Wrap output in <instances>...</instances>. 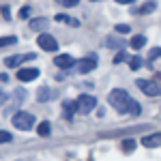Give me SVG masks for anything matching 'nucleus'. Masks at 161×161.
Instances as JSON below:
<instances>
[{"instance_id": "nucleus-1", "label": "nucleus", "mask_w": 161, "mask_h": 161, "mask_svg": "<svg viewBox=\"0 0 161 161\" xmlns=\"http://www.w3.org/2000/svg\"><path fill=\"white\" fill-rule=\"evenodd\" d=\"M108 103H110L118 114H127V116H137V114L142 112L140 103H137L127 90H123V88H114V90H110Z\"/></svg>"}, {"instance_id": "nucleus-2", "label": "nucleus", "mask_w": 161, "mask_h": 161, "mask_svg": "<svg viewBox=\"0 0 161 161\" xmlns=\"http://www.w3.org/2000/svg\"><path fill=\"white\" fill-rule=\"evenodd\" d=\"M11 123L15 129H22V131H28V129H32V125H35V116L32 114H28V112H15L11 118Z\"/></svg>"}, {"instance_id": "nucleus-3", "label": "nucleus", "mask_w": 161, "mask_h": 161, "mask_svg": "<svg viewBox=\"0 0 161 161\" xmlns=\"http://www.w3.org/2000/svg\"><path fill=\"white\" fill-rule=\"evenodd\" d=\"M136 86L140 88L142 92H146L148 97H159L161 95L159 80H136Z\"/></svg>"}, {"instance_id": "nucleus-4", "label": "nucleus", "mask_w": 161, "mask_h": 161, "mask_svg": "<svg viewBox=\"0 0 161 161\" xmlns=\"http://www.w3.org/2000/svg\"><path fill=\"white\" fill-rule=\"evenodd\" d=\"M95 108H97V99L90 97V95H82L80 99L75 101V110L80 112V114H90Z\"/></svg>"}, {"instance_id": "nucleus-5", "label": "nucleus", "mask_w": 161, "mask_h": 161, "mask_svg": "<svg viewBox=\"0 0 161 161\" xmlns=\"http://www.w3.org/2000/svg\"><path fill=\"white\" fill-rule=\"evenodd\" d=\"M37 45H39V47H41L43 52H56V50H58V41L52 37V35H47V32L39 35Z\"/></svg>"}, {"instance_id": "nucleus-6", "label": "nucleus", "mask_w": 161, "mask_h": 161, "mask_svg": "<svg viewBox=\"0 0 161 161\" xmlns=\"http://www.w3.org/2000/svg\"><path fill=\"white\" fill-rule=\"evenodd\" d=\"M26 60H35V54H15V56H9V58H4V64L9 69H17Z\"/></svg>"}, {"instance_id": "nucleus-7", "label": "nucleus", "mask_w": 161, "mask_h": 161, "mask_svg": "<svg viewBox=\"0 0 161 161\" xmlns=\"http://www.w3.org/2000/svg\"><path fill=\"white\" fill-rule=\"evenodd\" d=\"M95 67H97V58H95V56H90V58H82V60H77V64H75L77 73H90Z\"/></svg>"}, {"instance_id": "nucleus-8", "label": "nucleus", "mask_w": 161, "mask_h": 161, "mask_svg": "<svg viewBox=\"0 0 161 161\" xmlns=\"http://www.w3.org/2000/svg\"><path fill=\"white\" fill-rule=\"evenodd\" d=\"M39 77V69L35 67H22V69H17V80H22V82H32V80H37Z\"/></svg>"}, {"instance_id": "nucleus-9", "label": "nucleus", "mask_w": 161, "mask_h": 161, "mask_svg": "<svg viewBox=\"0 0 161 161\" xmlns=\"http://www.w3.org/2000/svg\"><path fill=\"white\" fill-rule=\"evenodd\" d=\"M142 146H146V148H159V146H161V133L144 136V137H142Z\"/></svg>"}, {"instance_id": "nucleus-10", "label": "nucleus", "mask_w": 161, "mask_h": 161, "mask_svg": "<svg viewBox=\"0 0 161 161\" xmlns=\"http://www.w3.org/2000/svg\"><path fill=\"white\" fill-rule=\"evenodd\" d=\"M56 67H58V69H71V67H73V56H69V54H58V56H56Z\"/></svg>"}, {"instance_id": "nucleus-11", "label": "nucleus", "mask_w": 161, "mask_h": 161, "mask_svg": "<svg viewBox=\"0 0 161 161\" xmlns=\"http://www.w3.org/2000/svg\"><path fill=\"white\" fill-rule=\"evenodd\" d=\"M50 24V19L47 17H35V19H30V30H35V32H43L45 28Z\"/></svg>"}, {"instance_id": "nucleus-12", "label": "nucleus", "mask_w": 161, "mask_h": 161, "mask_svg": "<svg viewBox=\"0 0 161 161\" xmlns=\"http://www.w3.org/2000/svg\"><path fill=\"white\" fill-rule=\"evenodd\" d=\"M157 9V4L153 2V0H148V2H144L142 7H137V9H133L131 13H136V15H148V13H153Z\"/></svg>"}, {"instance_id": "nucleus-13", "label": "nucleus", "mask_w": 161, "mask_h": 161, "mask_svg": "<svg viewBox=\"0 0 161 161\" xmlns=\"http://www.w3.org/2000/svg\"><path fill=\"white\" fill-rule=\"evenodd\" d=\"M129 45H131L133 50H142V47L146 45V37H144V35H136V37H131Z\"/></svg>"}, {"instance_id": "nucleus-14", "label": "nucleus", "mask_w": 161, "mask_h": 161, "mask_svg": "<svg viewBox=\"0 0 161 161\" xmlns=\"http://www.w3.org/2000/svg\"><path fill=\"white\" fill-rule=\"evenodd\" d=\"M62 112H64V118L71 120V118H73V112H77V110H75V101H64Z\"/></svg>"}, {"instance_id": "nucleus-15", "label": "nucleus", "mask_w": 161, "mask_h": 161, "mask_svg": "<svg viewBox=\"0 0 161 161\" xmlns=\"http://www.w3.org/2000/svg\"><path fill=\"white\" fill-rule=\"evenodd\" d=\"M50 95H52V92H50V88H47V86H41V88L37 90V99H39V101H50V99H52Z\"/></svg>"}, {"instance_id": "nucleus-16", "label": "nucleus", "mask_w": 161, "mask_h": 161, "mask_svg": "<svg viewBox=\"0 0 161 161\" xmlns=\"http://www.w3.org/2000/svg\"><path fill=\"white\" fill-rule=\"evenodd\" d=\"M105 45H108V47H114V50H120L125 43H123V41H118L116 37H108V39H105Z\"/></svg>"}, {"instance_id": "nucleus-17", "label": "nucleus", "mask_w": 161, "mask_h": 161, "mask_svg": "<svg viewBox=\"0 0 161 161\" xmlns=\"http://www.w3.org/2000/svg\"><path fill=\"white\" fill-rule=\"evenodd\" d=\"M140 67H142V56H131L129 58V69L131 71H137Z\"/></svg>"}, {"instance_id": "nucleus-18", "label": "nucleus", "mask_w": 161, "mask_h": 161, "mask_svg": "<svg viewBox=\"0 0 161 161\" xmlns=\"http://www.w3.org/2000/svg\"><path fill=\"white\" fill-rule=\"evenodd\" d=\"M50 131H52L50 123H41V125H39V129H37V133L41 137H47V136H50Z\"/></svg>"}, {"instance_id": "nucleus-19", "label": "nucleus", "mask_w": 161, "mask_h": 161, "mask_svg": "<svg viewBox=\"0 0 161 161\" xmlns=\"http://www.w3.org/2000/svg\"><path fill=\"white\" fill-rule=\"evenodd\" d=\"M17 43V37H0V47H9V45H15Z\"/></svg>"}, {"instance_id": "nucleus-20", "label": "nucleus", "mask_w": 161, "mask_h": 161, "mask_svg": "<svg viewBox=\"0 0 161 161\" xmlns=\"http://www.w3.org/2000/svg\"><path fill=\"white\" fill-rule=\"evenodd\" d=\"M13 97H15V103H24L26 97H28V92H26V90H22V88H17V90L13 92Z\"/></svg>"}, {"instance_id": "nucleus-21", "label": "nucleus", "mask_w": 161, "mask_h": 161, "mask_svg": "<svg viewBox=\"0 0 161 161\" xmlns=\"http://www.w3.org/2000/svg\"><path fill=\"white\" fill-rule=\"evenodd\" d=\"M56 22H64V24H69V26H80V22H77V19L67 17V15H56Z\"/></svg>"}, {"instance_id": "nucleus-22", "label": "nucleus", "mask_w": 161, "mask_h": 161, "mask_svg": "<svg viewBox=\"0 0 161 161\" xmlns=\"http://www.w3.org/2000/svg\"><path fill=\"white\" fill-rule=\"evenodd\" d=\"M133 148H136V142L133 140H125L123 142V153H133Z\"/></svg>"}, {"instance_id": "nucleus-23", "label": "nucleus", "mask_w": 161, "mask_h": 161, "mask_svg": "<svg viewBox=\"0 0 161 161\" xmlns=\"http://www.w3.org/2000/svg\"><path fill=\"white\" fill-rule=\"evenodd\" d=\"M157 58H161V47H153L148 52V60H157Z\"/></svg>"}, {"instance_id": "nucleus-24", "label": "nucleus", "mask_w": 161, "mask_h": 161, "mask_svg": "<svg viewBox=\"0 0 161 161\" xmlns=\"http://www.w3.org/2000/svg\"><path fill=\"white\" fill-rule=\"evenodd\" d=\"M116 32H118V35H129V32H131V26L118 24V26H116Z\"/></svg>"}, {"instance_id": "nucleus-25", "label": "nucleus", "mask_w": 161, "mask_h": 161, "mask_svg": "<svg viewBox=\"0 0 161 161\" xmlns=\"http://www.w3.org/2000/svg\"><path fill=\"white\" fill-rule=\"evenodd\" d=\"M123 60H127V54H125V50H120L116 56H114V64H120Z\"/></svg>"}, {"instance_id": "nucleus-26", "label": "nucleus", "mask_w": 161, "mask_h": 161, "mask_svg": "<svg viewBox=\"0 0 161 161\" xmlns=\"http://www.w3.org/2000/svg\"><path fill=\"white\" fill-rule=\"evenodd\" d=\"M30 11H32V9H30V7H24V9H22V11L17 13V15H19V19H26V17H30Z\"/></svg>"}, {"instance_id": "nucleus-27", "label": "nucleus", "mask_w": 161, "mask_h": 161, "mask_svg": "<svg viewBox=\"0 0 161 161\" xmlns=\"http://www.w3.org/2000/svg\"><path fill=\"white\" fill-rule=\"evenodd\" d=\"M4 142H11V133L9 131H0V144H4Z\"/></svg>"}, {"instance_id": "nucleus-28", "label": "nucleus", "mask_w": 161, "mask_h": 161, "mask_svg": "<svg viewBox=\"0 0 161 161\" xmlns=\"http://www.w3.org/2000/svg\"><path fill=\"white\" fill-rule=\"evenodd\" d=\"M77 2H80V0H62V4H64V7H75Z\"/></svg>"}, {"instance_id": "nucleus-29", "label": "nucleus", "mask_w": 161, "mask_h": 161, "mask_svg": "<svg viewBox=\"0 0 161 161\" xmlns=\"http://www.w3.org/2000/svg\"><path fill=\"white\" fill-rule=\"evenodd\" d=\"M7 101H9V97H7V95H4V92L0 90V108H2V105H4Z\"/></svg>"}, {"instance_id": "nucleus-30", "label": "nucleus", "mask_w": 161, "mask_h": 161, "mask_svg": "<svg viewBox=\"0 0 161 161\" xmlns=\"http://www.w3.org/2000/svg\"><path fill=\"white\" fill-rule=\"evenodd\" d=\"M0 13L4 15V19H9V17H11V13H9V9H7V7H2V9H0Z\"/></svg>"}, {"instance_id": "nucleus-31", "label": "nucleus", "mask_w": 161, "mask_h": 161, "mask_svg": "<svg viewBox=\"0 0 161 161\" xmlns=\"http://www.w3.org/2000/svg\"><path fill=\"white\" fill-rule=\"evenodd\" d=\"M116 2H120V4H131V2H136V0H116Z\"/></svg>"}, {"instance_id": "nucleus-32", "label": "nucleus", "mask_w": 161, "mask_h": 161, "mask_svg": "<svg viewBox=\"0 0 161 161\" xmlns=\"http://www.w3.org/2000/svg\"><path fill=\"white\" fill-rule=\"evenodd\" d=\"M92 2H97V0H92Z\"/></svg>"}]
</instances>
